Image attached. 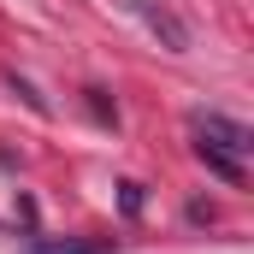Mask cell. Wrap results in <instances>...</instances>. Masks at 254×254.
Segmentation results:
<instances>
[{
    "mask_svg": "<svg viewBox=\"0 0 254 254\" xmlns=\"http://www.w3.org/2000/svg\"><path fill=\"white\" fill-rule=\"evenodd\" d=\"M190 130H195V154L207 160V172H219L225 184H243V178H249V166H243L254 154L249 125H237V119H225V113H195Z\"/></svg>",
    "mask_w": 254,
    "mask_h": 254,
    "instance_id": "1",
    "label": "cell"
},
{
    "mask_svg": "<svg viewBox=\"0 0 254 254\" xmlns=\"http://www.w3.org/2000/svg\"><path fill=\"white\" fill-rule=\"evenodd\" d=\"M136 6H142V18H148V24H154L166 42H172V54H184V48H190V30H184V24H178L166 6H154V0H136Z\"/></svg>",
    "mask_w": 254,
    "mask_h": 254,
    "instance_id": "2",
    "label": "cell"
},
{
    "mask_svg": "<svg viewBox=\"0 0 254 254\" xmlns=\"http://www.w3.org/2000/svg\"><path fill=\"white\" fill-rule=\"evenodd\" d=\"M24 254H101V243H42V237H36Z\"/></svg>",
    "mask_w": 254,
    "mask_h": 254,
    "instance_id": "3",
    "label": "cell"
},
{
    "mask_svg": "<svg viewBox=\"0 0 254 254\" xmlns=\"http://www.w3.org/2000/svg\"><path fill=\"white\" fill-rule=\"evenodd\" d=\"M125 190V213H142V184H119Z\"/></svg>",
    "mask_w": 254,
    "mask_h": 254,
    "instance_id": "4",
    "label": "cell"
}]
</instances>
